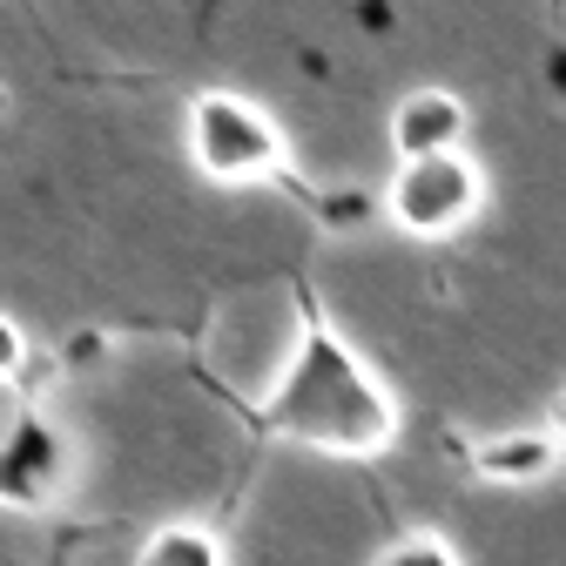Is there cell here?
Here are the masks:
<instances>
[{
	"mask_svg": "<svg viewBox=\"0 0 566 566\" xmlns=\"http://www.w3.org/2000/svg\"><path fill=\"white\" fill-rule=\"evenodd\" d=\"M263 424L276 439H297L331 459H378L398 439V398L371 378V365L350 350L317 311L304 317L297 358L263 405Z\"/></svg>",
	"mask_w": 566,
	"mask_h": 566,
	"instance_id": "6da1fadb",
	"label": "cell"
},
{
	"mask_svg": "<svg viewBox=\"0 0 566 566\" xmlns=\"http://www.w3.org/2000/svg\"><path fill=\"white\" fill-rule=\"evenodd\" d=\"M546 432H553V439L566 446V385L553 391V411H546Z\"/></svg>",
	"mask_w": 566,
	"mask_h": 566,
	"instance_id": "8fae6325",
	"label": "cell"
},
{
	"mask_svg": "<svg viewBox=\"0 0 566 566\" xmlns=\"http://www.w3.org/2000/svg\"><path fill=\"white\" fill-rule=\"evenodd\" d=\"M21 371H28V331L0 311V385H14Z\"/></svg>",
	"mask_w": 566,
	"mask_h": 566,
	"instance_id": "9c48e42d",
	"label": "cell"
},
{
	"mask_svg": "<svg viewBox=\"0 0 566 566\" xmlns=\"http://www.w3.org/2000/svg\"><path fill=\"white\" fill-rule=\"evenodd\" d=\"M371 566H465V559H459V546H452L446 533H405V539H391Z\"/></svg>",
	"mask_w": 566,
	"mask_h": 566,
	"instance_id": "ba28073f",
	"label": "cell"
},
{
	"mask_svg": "<svg viewBox=\"0 0 566 566\" xmlns=\"http://www.w3.org/2000/svg\"><path fill=\"white\" fill-rule=\"evenodd\" d=\"M182 149L209 182H223V189L270 182V176H283V163H291V142H283V128L270 122V108L250 102V95H230V88H202L189 102Z\"/></svg>",
	"mask_w": 566,
	"mask_h": 566,
	"instance_id": "7a4b0ae2",
	"label": "cell"
},
{
	"mask_svg": "<svg viewBox=\"0 0 566 566\" xmlns=\"http://www.w3.org/2000/svg\"><path fill=\"white\" fill-rule=\"evenodd\" d=\"M485 209V176L465 149H446V156H418V163H398L391 189H385V217L405 230V237H459L472 217Z\"/></svg>",
	"mask_w": 566,
	"mask_h": 566,
	"instance_id": "3957f363",
	"label": "cell"
},
{
	"mask_svg": "<svg viewBox=\"0 0 566 566\" xmlns=\"http://www.w3.org/2000/svg\"><path fill=\"white\" fill-rule=\"evenodd\" d=\"M559 439L553 432H500V439H485L472 446V472L485 485H539L553 465H559Z\"/></svg>",
	"mask_w": 566,
	"mask_h": 566,
	"instance_id": "8992f818",
	"label": "cell"
},
{
	"mask_svg": "<svg viewBox=\"0 0 566 566\" xmlns=\"http://www.w3.org/2000/svg\"><path fill=\"white\" fill-rule=\"evenodd\" d=\"M67 479V446L48 418H14L8 424V439H0V506H14V513H41L54 492Z\"/></svg>",
	"mask_w": 566,
	"mask_h": 566,
	"instance_id": "277c9868",
	"label": "cell"
},
{
	"mask_svg": "<svg viewBox=\"0 0 566 566\" xmlns=\"http://www.w3.org/2000/svg\"><path fill=\"white\" fill-rule=\"evenodd\" d=\"M317 209H324V223H331V230H358V223L371 217V202H365V196H324Z\"/></svg>",
	"mask_w": 566,
	"mask_h": 566,
	"instance_id": "30bf717a",
	"label": "cell"
},
{
	"mask_svg": "<svg viewBox=\"0 0 566 566\" xmlns=\"http://www.w3.org/2000/svg\"><path fill=\"white\" fill-rule=\"evenodd\" d=\"M465 128H472V108H465L452 88H411V95H398V108H391V122H385L398 163L465 149Z\"/></svg>",
	"mask_w": 566,
	"mask_h": 566,
	"instance_id": "5b68a950",
	"label": "cell"
},
{
	"mask_svg": "<svg viewBox=\"0 0 566 566\" xmlns=\"http://www.w3.org/2000/svg\"><path fill=\"white\" fill-rule=\"evenodd\" d=\"M0 115H8V88H0Z\"/></svg>",
	"mask_w": 566,
	"mask_h": 566,
	"instance_id": "7c38bea8",
	"label": "cell"
},
{
	"mask_svg": "<svg viewBox=\"0 0 566 566\" xmlns=\"http://www.w3.org/2000/svg\"><path fill=\"white\" fill-rule=\"evenodd\" d=\"M135 566H230V553L209 526H156L142 539Z\"/></svg>",
	"mask_w": 566,
	"mask_h": 566,
	"instance_id": "52a82bcc",
	"label": "cell"
}]
</instances>
